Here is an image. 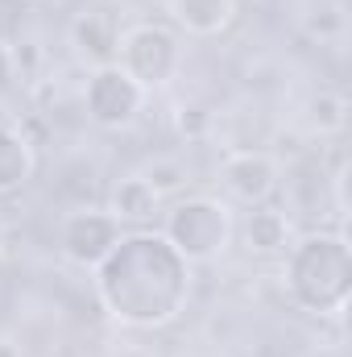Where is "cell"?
I'll list each match as a JSON object with an SVG mask.
<instances>
[{
	"mask_svg": "<svg viewBox=\"0 0 352 357\" xmlns=\"http://www.w3.org/2000/svg\"><path fill=\"white\" fill-rule=\"evenodd\" d=\"M125 237V225L108 212V208H75L63 216L58 225V250L67 262L83 270H95Z\"/></svg>",
	"mask_w": 352,
	"mask_h": 357,
	"instance_id": "6",
	"label": "cell"
},
{
	"mask_svg": "<svg viewBox=\"0 0 352 357\" xmlns=\"http://www.w3.org/2000/svg\"><path fill=\"white\" fill-rule=\"evenodd\" d=\"M290 241H294V233H290V216L282 208H273V204L249 208V216H245V245H249V254H262V258L286 254Z\"/></svg>",
	"mask_w": 352,
	"mask_h": 357,
	"instance_id": "11",
	"label": "cell"
},
{
	"mask_svg": "<svg viewBox=\"0 0 352 357\" xmlns=\"http://www.w3.org/2000/svg\"><path fill=\"white\" fill-rule=\"evenodd\" d=\"M232 208L216 195H186L175 199L162 216V237L175 245L191 266L216 262L232 241Z\"/></svg>",
	"mask_w": 352,
	"mask_h": 357,
	"instance_id": "3",
	"label": "cell"
},
{
	"mask_svg": "<svg viewBox=\"0 0 352 357\" xmlns=\"http://www.w3.org/2000/svg\"><path fill=\"white\" fill-rule=\"evenodd\" d=\"M145 100H150V91L141 88L120 63L95 67L88 75V88H83L88 121L99 125V129H129L145 112Z\"/></svg>",
	"mask_w": 352,
	"mask_h": 357,
	"instance_id": "5",
	"label": "cell"
},
{
	"mask_svg": "<svg viewBox=\"0 0 352 357\" xmlns=\"http://www.w3.org/2000/svg\"><path fill=\"white\" fill-rule=\"evenodd\" d=\"M282 282L303 312L319 320L340 316L352 299V250L344 233H311L290 241Z\"/></svg>",
	"mask_w": 352,
	"mask_h": 357,
	"instance_id": "2",
	"label": "cell"
},
{
	"mask_svg": "<svg viewBox=\"0 0 352 357\" xmlns=\"http://www.w3.org/2000/svg\"><path fill=\"white\" fill-rule=\"evenodd\" d=\"M95 295L125 328H166L191 299V262L162 233H125L95 266Z\"/></svg>",
	"mask_w": 352,
	"mask_h": 357,
	"instance_id": "1",
	"label": "cell"
},
{
	"mask_svg": "<svg viewBox=\"0 0 352 357\" xmlns=\"http://www.w3.org/2000/svg\"><path fill=\"white\" fill-rule=\"evenodd\" d=\"M71 42H75V54L83 63H116V42H120V29L112 21L108 8H91V13H79L75 25H71Z\"/></svg>",
	"mask_w": 352,
	"mask_h": 357,
	"instance_id": "8",
	"label": "cell"
},
{
	"mask_svg": "<svg viewBox=\"0 0 352 357\" xmlns=\"http://www.w3.org/2000/svg\"><path fill=\"white\" fill-rule=\"evenodd\" d=\"M344 121H349V100H344V96H336V91H319V96L311 100V129H315L319 137L340 133Z\"/></svg>",
	"mask_w": 352,
	"mask_h": 357,
	"instance_id": "14",
	"label": "cell"
},
{
	"mask_svg": "<svg viewBox=\"0 0 352 357\" xmlns=\"http://www.w3.org/2000/svg\"><path fill=\"white\" fill-rule=\"evenodd\" d=\"M33 167H38V158H33L29 137L13 125H0V195L21 191L33 178Z\"/></svg>",
	"mask_w": 352,
	"mask_h": 357,
	"instance_id": "12",
	"label": "cell"
},
{
	"mask_svg": "<svg viewBox=\"0 0 352 357\" xmlns=\"http://www.w3.org/2000/svg\"><path fill=\"white\" fill-rule=\"evenodd\" d=\"M108 212L120 220V225H150L158 212H162V199L154 195V187L145 183V178L137 175H125L112 183V191H108Z\"/></svg>",
	"mask_w": 352,
	"mask_h": 357,
	"instance_id": "10",
	"label": "cell"
},
{
	"mask_svg": "<svg viewBox=\"0 0 352 357\" xmlns=\"http://www.w3.org/2000/svg\"><path fill=\"white\" fill-rule=\"evenodd\" d=\"M13 79H17V59H13V50L0 42V96L13 88Z\"/></svg>",
	"mask_w": 352,
	"mask_h": 357,
	"instance_id": "15",
	"label": "cell"
},
{
	"mask_svg": "<svg viewBox=\"0 0 352 357\" xmlns=\"http://www.w3.org/2000/svg\"><path fill=\"white\" fill-rule=\"evenodd\" d=\"M116 63H120L145 91L166 88L178 75V63H182L178 33L170 25H158V21H137V25L120 29Z\"/></svg>",
	"mask_w": 352,
	"mask_h": 357,
	"instance_id": "4",
	"label": "cell"
},
{
	"mask_svg": "<svg viewBox=\"0 0 352 357\" xmlns=\"http://www.w3.org/2000/svg\"><path fill=\"white\" fill-rule=\"evenodd\" d=\"M216 178L228 191V199H237L245 208H257V204H269V195L278 191L282 171L265 150H228L216 167Z\"/></svg>",
	"mask_w": 352,
	"mask_h": 357,
	"instance_id": "7",
	"label": "cell"
},
{
	"mask_svg": "<svg viewBox=\"0 0 352 357\" xmlns=\"http://www.w3.org/2000/svg\"><path fill=\"white\" fill-rule=\"evenodd\" d=\"M137 175L145 178L150 187H154V195L158 199H166V195H178L186 183H191V171H186V162L182 158H170V154H158V158H150Z\"/></svg>",
	"mask_w": 352,
	"mask_h": 357,
	"instance_id": "13",
	"label": "cell"
},
{
	"mask_svg": "<svg viewBox=\"0 0 352 357\" xmlns=\"http://www.w3.org/2000/svg\"><path fill=\"white\" fill-rule=\"evenodd\" d=\"M166 13L191 38H216L237 21V0H166Z\"/></svg>",
	"mask_w": 352,
	"mask_h": 357,
	"instance_id": "9",
	"label": "cell"
},
{
	"mask_svg": "<svg viewBox=\"0 0 352 357\" xmlns=\"http://www.w3.org/2000/svg\"><path fill=\"white\" fill-rule=\"evenodd\" d=\"M4 229H8V220H4V212H0V241H4Z\"/></svg>",
	"mask_w": 352,
	"mask_h": 357,
	"instance_id": "16",
	"label": "cell"
}]
</instances>
